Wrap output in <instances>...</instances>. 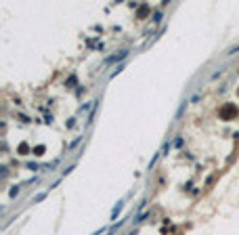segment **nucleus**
<instances>
[{
    "label": "nucleus",
    "instance_id": "nucleus-3",
    "mask_svg": "<svg viewBox=\"0 0 239 235\" xmlns=\"http://www.w3.org/2000/svg\"><path fill=\"white\" fill-rule=\"evenodd\" d=\"M122 206H124V201H118V206L113 208V212H111V218H113V216H115V214H118L120 210H122Z\"/></svg>",
    "mask_w": 239,
    "mask_h": 235
},
{
    "label": "nucleus",
    "instance_id": "nucleus-7",
    "mask_svg": "<svg viewBox=\"0 0 239 235\" xmlns=\"http://www.w3.org/2000/svg\"><path fill=\"white\" fill-rule=\"evenodd\" d=\"M168 151H170V143H166V145L162 147V153H168Z\"/></svg>",
    "mask_w": 239,
    "mask_h": 235
},
{
    "label": "nucleus",
    "instance_id": "nucleus-2",
    "mask_svg": "<svg viewBox=\"0 0 239 235\" xmlns=\"http://www.w3.org/2000/svg\"><path fill=\"white\" fill-rule=\"evenodd\" d=\"M160 21H162V13H160V11H155V13H153V23L157 25Z\"/></svg>",
    "mask_w": 239,
    "mask_h": 235
},
{
    "label": "nucleus",
    "instance_id": "nucleus-5",
    "mask_svg": "<svg viewBox=\"0 0 239 235\" xmlns=\"http://www.w3.org/2000/svg\"><path fill=\"white\" fill-rule=\"evenodd\" d=\"M80 141H82V137H76V138H74V141L69 143V147H67V149H74V147H76L78 143H80Z\"/></svg>",
    "mask_w": 239,
    "mask_h": 235
},
{
    "label": "nucleus",
    "instance_id": "nucleus-6",
    "mask_svg": "<svg viewBox=\"0 0 239 235\" xmlns=\"http://www.w3.org/2000/svg\"><path fill=\"white\" fill-rule=\"evenodd\" d=\"M44 197H46V191H42V193H38V195L34 197V201H42Z\"/></svg>",
    "mask_w": 239,
    "mask_h": 235
},
{
    "label": "nucleus",
    "instance_id": "nucleus-8",
    "mask_svg": "<svg viewBox=\"0 0 239 235\" xmlns=\"http://www.w3.org/2000/svg\"><path fill=\"white\" fill-rule=\"evenodd\" d=\"M174 145H176V147H183V138L178 137V138H176V141H174Z\"/></svg>",
    "mask_w": 239,
    "mask_h": 235
},
{
    "label": "nucleus",
    "instance_id": "nucleus-9",
    "mask_svg": "<svg viewBox=\"0 0 239 235\" xmlns=\"http://www.w3.org/2000/svg\"><path fill=\"white\" fill-rule=\"evenodd\" d=\"M15 195H19V187H17V189H11V197H15Z\"/></svg>",
    "mask_w": 239,
    "mask_h": 235
},
{
    "label": "nucleus",
    "instance_id": "nucleus-10",
    "mask_svg": "<svg viewBox=\"0 0 239 235\" xmlns=\"http://www.w3.org/2000/svg\"><path fill=\"white\" fill-rule=\"evenodd\" d=\"M28 168H29V170H38V164H32V162H29Z\"/></svg>",
    "mask_w": 239,
    "mask_h": 235
},
{
    "label": "nucleus",
    "instance_id": "nucleus-1",
    "mask_svg": "<svg viewBox=\"0 0 239 235\" xmlns=\"http://www.w3.org/2000/svg\"><path fill=\"white\" fill-rule=\"evenodd\" d=\"M126 57H128V50H120V55L107 57V59H105V65H109V63H113V61H122V59H126Z\"/></svg>",
    "mask_w": 239,
    "mask_h": 235
},
{
    "label": "nucleus",
    "instance_id": "nucleus-4",
    "mask_svg": "<svg viewBox=\"0 0 239 235\" xmlns=\"http://www.w3.org/2000/svg\"><path fill=\"white\" fill-rule=\"evenodd\" d=\"M59 162H61V158H57L55 162H53V164H48V166H46V170H55V168L59 166Z\"/></svg>",
    "mask_w": 239,
    "mask_h": 235
}]
</instances>
